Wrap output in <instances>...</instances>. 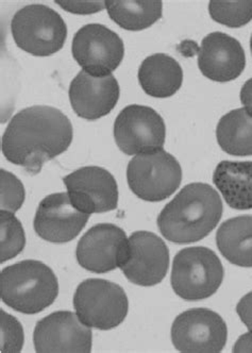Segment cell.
Masks as SVG:
<instances>
[{"label": "cell", "instance_id": "6da1fadb", "mask_svg": "<svg viewBox=\"0 0 252 353\" xmlns=\"http://www.w3.org/2000/svg\"><path fill=\"white\" fill-rule=\"evenodd\" d=\"M72 123L60 110L33 105L12 117L1 140V150L9 162L37 174L48 161L72 144Z\"/></svg>", "mask_w": 252, "mask_h": 353}, {"label": "cell", "instance_id": "7a4b0ae2", "mask_svg": "<svg viewBox=\"0 0 252 353\" xmlns=\"http://www.w3.org/2000/svg\"><path fill=\"white\" fill-rule=\"evenodd\" d=\"M220 194L206 183H191L177 194L157 217L161 234L171 243L191 244L208 236L222 215Z\"/></svg>", "mask_w": 252, "mask_h": 353}, {"label": "cell", "instance_id": "3957f363", "mask_svg": "<svg viewBox=\"0 0 252 353\" xmlns=\"http://www.w3.org/2000/svg\"><path fill=\"white\" fill-rule=\"evenodd\" d=\"M55 272L39 261L26 260L0 272V297L19 313L37 314L50 307L58 297Z\"/></svg>", "mask_w": 252, "mask_h": 353}, {"label": "cell", "instance_id": "277c9868", "mask_svg": "<svg viewBox=\"0 0 252 353\" xmlns=\"http://www.w3.org/2000/svg\"><path fill=\"white\" fill-rule=\"evenodd\" d=\"M224 268L215 252L206 247H188L175 256L171 282L175 293L188 301L206 299L218 291Z\"/></svg>", "mask_w": 252, "mask_h": 353}, {"label": "cell", "instance_id": "5b68a950", "mask_svg": "<svg viewBox=\"0 0 252 353\" xmlns=\"http://www.w3.org/2000/svg\"><path fill=\"white\" fill-rule=\"evenodd\" d=\"M15 44L35 57H49L64 46L68 27L58 12L44 5H28L11 21Z\"/></svg>", "mask_w": 252, "mask_h": 353}, {"label": "cell", "instance_id": "8992f818", "mask_svg": "<svg viewBox=\"0 0 252 353\" xmlns=\"http://www.w3.org/2000/svg\"><path fill=\"white\" fill-rule=\"evenodd\" d=\"M127 181L135 196L149 203H159L178 190L182 170L174 156L159 149L137 154L130 161Z\"/></svg>", "mask_w": 252, "mask_h": 353}, {"label": "cell", "instance_id": "52a82bcc", "mask_svg": "<svg viewBox=\"0 0 252 353\" xmlns=\"http://www.w3.org/2000/svg\"><path fill=\"white\" fill-rule=\"evenodd\" d=\"M74 307L84 325L107 331L125 321L129 301L118 284L104 279H88L77 288Z\"/></svg>", "mask_w": 252, "mask_h": 353}, {"label": "cell", "instance_id": "ba28073f", "mask_svg": "<svg viewBox=\"0 0 252 353\" xmlns=\"http://www.w3.org/2000/svg\"><path fill=\"white\" fill-rule=\"evenodd\" d=\"M72 57L82 70L96 76H109L121 65L125 45L117 33L100 23L79 29L72 44Z\"/></svg>", "mask_w": 252, "mask_h": 353}, {"label": "cell", "instance_id": "9c48e42d", "mask_svg": "<svg viewBox=\"0 0 252 353\" xmlns=\"http://www.w3.org/2000/svg\"><path fill=\"white\" fill-rule=\"evenodd\" d=\"M227 339L228 327L224 319L204 307L185 311L171 325V342L180 352H220Z\"/></svg>", "mask_w": 252, "mask_h": 353}, {"label": "cell", "instance_id": "30bf717a", "mask_svg": "<svg viewBox=\"0 0 252 353\" xmlns=\"http://www.w3.org/2000/svg\"><path fill=\"white\" fill-rule=\"evenodd\" d=\"M166 137L164 121L151 107L130 105L116 117L114 139L128 156L163 149Z\"/></svg>", "mask_w": 252, "mask_h": 353}, {"label": "cell", "instance_id": "8fae6325", "mask_svg": "<svg viewBox=\"0 0 252 353\" xmlns=\"http://www.w3.org/2000/svg\"><path fill=\"white\" fill-rule=\"evenodd\" d=\"M129 239L113 223L94 225L79 241L76 258L84 270L95 274L112 272L125 262Z\"/></svg>", "mask_w": 252, "mask_h": 353}, {"label": "cell", "instance_id": "7c38bea8", "mask_svg": "<svg viewBox=\"0 0 252 353\" xmlns=\"http://www.w3.org/2000/svg\"><path fill=\"white\" fill-rule=\"evenodd\" d=\"M168 266L169 250L161 237L148 231L132 233L127 258L119 268L130 282L145 288L157 285Z\"/></svg>", "mask_w": 252, "mask_h": 353}, {"label": "cell", "instance_id": "4fadbf2b", "mask_svg": "<svg viewBox=\"0 0 252 353\" xmlns=\"http://www.w3.org/2000/svg\"><path fill=\"white\" fill-rule=\"evenodd\" d=\"M92 330L78 315L55 312L35 325L33 343L39 353H88L92 351Z\"/></svg>", "mask_w": 252, "mask_h": 353}, {"label": "cell", "instance_id": "5bb4252c", "mask_svg": "<svg viewBox=\"0 0 252 353\" xmlns=\"http://www.w3.org/2000/svg\"><path fill=\"white\" fill-rule=\"evenodd\" d=\"M72 205L86 214L106 213L117 208L118 188L111 172L86 166L63 178Z\"/></svg>", "mask_w": 252, "mask_h": 353}, {"label": "cell", "instance_id": "9a60e30c", "mask_svg": "<svg viewBox=\"0 0 252 353\" xmlns=\"http://www.w3.org/2000/svg\"><path fill=\"white\" fill-rule=\"evenodd\" d=\"M90 214L79 211L68 193L51 194L39 203L33 227L47 242L64 244L78 236L88 223Z\"/></svg>", "mask_w": 252, "mask_h": 353}, {"label": "cell", "instance_id": "2e32d148", "mask_svg": "<svg viewBox=\"0 0 252 353\" xmlns=\"http://www.w3.org/2000/svg\"><path fill=\"white\" fill-rule=\"evenodd\" d=\"M68 95L79 117L96 121L111 113L117 105L121 90L113 74L96 77L80 70L70 82Z\"/></svg>", "mask_w": 252, "mask_h": 353}, {"label": "cell", "instance_id": "e0dca14e", "mask_svg": "<svg viewBox=\"0 0 252 353\" xmlns=\"http://www.w3.org/2000/svg\"><path fill=\"white\" fill-rule=\"evenodd\" d=\"M246 57L241 43L222 32H212L202 42L198 52V68L212 81H232L245 70Z\"/></svg>", "mask_w": 252, "mask_h": 353}, {"label": "cell", "instance_id": "ac0fdd59", "mask_svg": "<svg viewBox=\"0 0 252 353\" xmlns=\"http://www.w3.org/2000/svg\"><path fill=\"white\" fill-rule=\"evenodd\" d=\"M137 76L144 92L155 98L175 95L183 82L180 64L165 54H155L146 58L139 66Z\"/></svg>", "mask_w": 252, "mask_h": 353}, {"label": "cell", "instance_id": "d6986e66", "mask_svg": "<svg viewBox=\"0 0 252 353\" xmlns=\"http://www.w3.org/2000/svg\"><path fill=\"white\" fill-rule=\"evenodd\" d=\"M213 183L232 209H252V162L222 161L213 174Z\"/></svg>", "mask_w": 252, "mask_h": 353}, {"label": "cell", "instance_id": "ffe728a7", "mask_svg": "<svg viewBox=\"0 0 252 353\" xmlns=\"http://www.w3.org/2000/svg\"><path fill=\"white\" fill-rule=\"evenodd\" d=\"M218 250L224 258L241 268H252V215L224 221L216 233Z\"/></svg>", "mask_w": 252, "mask_h": 353}, {"label": "cell", "instance_id": "44dd1931", "mask_svg": "<svg viewBox=\"0 0 252 353\" xmlns=\"http://www.w3.org/2000/svg\"><path fill=\"white\" fill-rule=\"evenodd\" d=\"M220 148L236 157L252 156V117L245 109H236L220 119L216 128Z\"/></svg>", "mask_w": 252, "mask_h": 353}, {"label": "cell", "instance_id": "7402d4cb", "mask_svg": "<svg viewBox=\"0 0 252 353\" xmlns=\"http://www.w3.org/2000/svg\"><path fill=\"white\" fill-rule=\"evenodd\" d=\"M110 19L125 30L141 31L149 28L162 17V1L108 0L106 1Z\"/></svg>", "mask_w": 252, "mask_h": 353}, {"label": "cell", "instance_id": "603a6c76", "mask_svg": "<svg viewBox=\"0 0 252 353\" xmlns=\"http://www.w3.org/2000/svg\"><path fill=\"white\" fill-rule=\"evenodd\" d=\"M26 236L21 221L14 213L0 211V263L19 256L25 248Z\"/></svg>", "mask_w": 252, "mask_h": 353}, {"label": "cell", "instance_id": "cb8c5ba5", "mask_svg": "<svg viewBox=\"0 0 252 353\" xmlns=\"http://www.w3.org/2000/svg\"><path fill=\"white\" fill-rule=\"evenodd\" d=\"M209 12L214 21L240 28L252 21V1H210Z\"/></svg>", "mask_w": 252, "mask_h": 353}, {"label": "cell", "instance_id": "d4e9b609", "mask_svg": "<svg viewBox=\"0 0 252 353\" xmlns=\"http://www.w3.org/2000/svg\"><path fill=\"white\" fill-rule=\"evenodd\" d=\"M25 201V188L17 176L0 170V207L3 211L15 213Z\"/></svg>", "mask_w": 252, "mask_h": 353}, {"label": "cell", "instance_id": "484cf974", "mask_svg": "<svg viewBox=\"0 0 252 353\" xmlns=\"http://www.w3.org/2000/svg\"><path fill=\"white\" fill-rule=\"evenodd\" d=\"M1 323V352H21L23 345V330L21 323L10 314L0 311Z\"/></svg>", "mask_w": 252, "mask_h": 353}, {"label": "cell", "instance_id": "4316f807", "mask_svg": "<svg viewBox=\"0 0 252 353\" xmlns=\"http://www.w3.org/2000/svg\"><path fill=\"white\" fill-rule=\"evenodd\" d=\"M65 11L74 14H93L106 9V1H55Z\"/></svg>", "mask_w": 252, "mask_h": 353}, {"label": "cell", "instance_id": "83f0119b", "mask_svg": "<svg viewBox=\"0 0 252 353\" xmlns=\"http://www.w3.org/2000/svg\"><path fill=\"white\" fill-rule=\"evenodd\" d=\"M236 313L243 321L244 325L251 330L252 329V292L244 296L238 305H236Z\"/></svg>", "mask_w": 252, "mask_h": 353}, {"label": "cell", "instance_id": "f1b7e54d", "mask_svg": "<svg viewBox=\"0 0 252 353\" xmlns=\"http://www.w3.org/2000/svg\"><path fill=\"white\" fill-rule=\"evenodd\" d=\"M233 352L252 353V329L249 332L240 336L233 347Z\"/></svg>", "mask_w": 252, "mask_h": 353}, {"label": "cell", "instance_id": "f546056e", "mask_svg": "<svg viewBox=\"0 0 252 353\" xmlns=\"http://www.w3.org/2000/svg\"><path fill=\"white\" fill-rule=\"evenodd\" d=\"M241 103L252 117V78L244 83L241 90Z\"/></svg>", "mask_w": 252, "mask_h": 353}, {"label": "cell", "instance_id": "4dcf8cb0", "mask_svg": "<svg viewBox=\"0 0 252 353\" xmlns=\"http://www.w3.org/2000/svg\"><path fill=\"white\" fill-rule=\"evenodd\" d=\"M250 48H251V54H252V35H251V40H250Z\"/></svg>", "mask_w": 252, "mask_h": 353}]
</instances>
